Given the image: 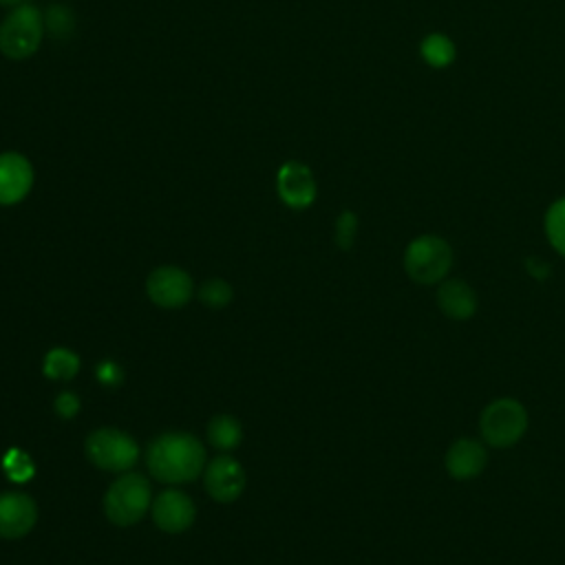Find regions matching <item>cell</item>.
Returning a JSON list of instances; mask_svg holds the SVG:
<instances>
[{"label": "cell", "instance_id": "obj_24", "mask_svg": "<svg viewBox=\"0 0 565 565\" xmlns=\"http://www.w3.org/2000/svg\"><path fill=\"white\" fill-rule=\"evenodd\" d=\"M55 411H57L60 417L71 419V417L79 411V399H77V395L71 393V391L60 393V395L55 397Z\"/></svg>", "mask_w": 565, "mask_h": 565}, {"label": "cell", "instance_id": "obj_15", "mask_svg": "<svg viewBox=\"0 0 565 565\" xmlns=\"http://www.w3.org/2000/svg\"><path fill=\"white\" fill-rule=\"evenodd\" d=\"M241 437V424L232 415H216L207 424V439L218 450H232L234 446H238Z\"/></svg>", "mask_w": 565, "mask_h": 565}, {"label": "cell", "instance_id": "obj_1", "mask_svg": "<svg viewBox=\"0 0 565 565\" xmlns=\"http://www.w3.org/2000/svg\"><path fill=\"white\" fill-rule=\"evenodd\" d=\"M148 470L163 483L192 481L203 472V444L190 433H163L148 446Z\"/></svg>", "mask_w": 565, "mask_h": 565}, {"label": "cell", "instance_id": "obj_8", "mask_svg": "<svg viewBox=\"0 0 565 565\" xmlns=\"http://www.w3.org/2000/svg\"><path fill=\"white\" fill-rule=\"evenodd\" d=\"M276 190L285 205L305 210L316 199V179L300 161H285L276 172Z\"/></svg>", "mask_w": 565, "mask_h": 565}, {"label": "cell", "instance_id": "obj_10", "mask_svg": "<svg viewBox=\"0 0 565 565\" xmlns=\"http://www.w3.org/2000/svg\"><path fill=\"white\" fill-rule=\"evenodd\" d=\"M33 185V166L20 152H0V205L20 203Z\"/></svg>", "mask_w": 565, "mask_h": 565}, {"label": "cell", "instance_id": "obj_5", "mask_svg": "<svg viewBox=\"0 0 565 565\" xmlns=\"http://www.w3.org/2000/svg\"><path fill=\"white\" fill-rule=\"evenodd\" d=\"M150 508V483L143 475L126 472L104 494V512L115 525H132Z\"/></svg>", "mask_w": 565, "mask_h": 565}, {"label": "cell", "instance_id": "obj_3", "mask_svg": "<svg viewBox=\"0 0 565 565\" xmlns=\"http://www.w3.org/2000/svg\"><path fill=\"white\" fill-rule=\"evenodd\" d=\"M452 267V247L435 234L413 238L404 249V269L419 285L441 282Z\"/></svg>", "mask_w": 565, "mask_h": 565}, {"label": "cell", "instance_id": "obj_23", "mask_svg": "<svg viewBox=\"0 0 565 565\" xmlns=\"http://www.w3.org/2000/svg\"><path fill=\"white\" fill-rule=\"evenodd\" d=\"M95 375H97V380H99L102 384H106V386H117V384H121V380H124L121 366H119L117 362H113V360L99 362V364L95 366Z\"/></svg>", "mask_w": 565, "mask_h": 565}, {"label": "cell", "instance_id": "obj_16", "mask_svg": "<svg viewBox=\"0 0 565 565\" xmlns=\"http://www.w3.org/2000/svg\"><path fill=\"white\" fill-rule=\"evenodd\" d=\"M419 51H422V57L433 66V68H446L448 64L455 62V44L448 35L444 33H430L422 40L419 44Z\"/></svg>", "mask_w": 565, "mask_h": 565}, {"label": "cell", "instance_id": "obj_18", "mask_svg": "<svg viewBox=\"0 0 565 565\" xmlns=\"http://www.w3.org/2000/svg\"><path fill=\"white\" fill-rule=\"evenodd\" d=\"M79 369V358L68 349H51L44 358V375L51 380H71Z\"/></svg>", "mask_w": 565, "mask_h": 565}, {"label": "cell", "instance_id": "obj_6", "mask_svg": "<svg viewBox=\"0 0 565 565\" xmlns=\"http://www.w3.org/2000/svg\"><path fill=\"white\" fill-rule=\"evenodd\" d=\"M84 452L93 466L108 472H124L132 468L139 457L137 441L117 428H97L88 433L84 441Z\"/></svg>", "mask_w": 565, "mask_h": 565}, {"label": "cell", "instance_id": "obj_25", "mask_svg": "<svg viewBox=\"0 0 565 565\" xmlns=\"http://www.w3.org/2000/svg\"><path fill=\"white\" fill-rule=\"evenodd\" d=\"M527 271L534 276V278H547L550 276V265L539 260V258H530L527 260Z\"/></svg>", "mask_w": 565, "mask_h": 565}, {"label": "cell", "instance_id": "obj_19", "mask_svg": "<svg viewBox=\"0 0 565 565\" xmlns=\"http://www.w3.org/2000/svg\"><path fill=\"white\" fill-rule=\"evenodd\" d=\"M545 236L550 245L565 256V196L554 201L545 212Z\"/></svg>", "mask_w": 565, "mask_h": 565}, {"label": "cell", "instance_id": "obj_12", "mask_svg": "<svg viewBox=\"0 0 565 565\" xmlns=\"http://www.w3.org/2000/svg\"><path fill=\"white\" fill-rule=\"evenodd\" d=\"M488 463V450L481 441L461 437L455 439L444 457V468L455 481H468L483 472Z\"/></svg>", "mask_w": 565, "mask_h": 565}, {"label": "cell", "instance_id": "obj_17", "mask_svg": "<svg viewBox=\"0 0 565 565\" xmlns=\"http://www.w3.org/2000/svg\"><path fill=\"white\" fill-rule=\"evenodd\" d=\"M44 33L55 40H66L75 33V13L66 4H49L42 13Z\"/></svg>", "mask_w": 565, "mask_h": 565}, {"label": "cell", "instance_id": "obj_9", "mask_svg": "<svg viewBox=\"0 0 565 565\" xmlns=\"http://www.w3.org/2000/svg\"><path fill=\"white\" fill-rule=\"evenodd\" d=\"M203 483L207 494L218 503L234 501L245 488V472L234 457L218 455L210 461L203 472Z\"/></svg>", "mask_w": 565, "mask_h": 565}, {"label": "cell", "instance_id": "obj_4", "mask_svg": "<svg viewBox=\"0 0 565 565\" xmlns=\"http://www.w3.org/2000/svg\"><path fill=\"white\" fill-rule=\"evenodd\" d=\"M527 411L519 399L499 397L492 399L479 417V430L488 446L510 448L527 430Z\"/></svg>", "mask_w": 565, "mask_h": 565}, {"label": "cell", "instance_id": "obj_11", "mask_svg": "<svg viewBox=\"0 0 565 565\" xmlns=\"http://www.w3.org/2000/svg\"><path fill=\"white\" fill-rule=\"evenodd\" d=\"M196 508L181 490H163L152 501V521L163 532H183L194 523Z\"/></svg>", "mask_w": 565, "mask_h": 565}, {"label": "cell", "instance_id": "obj_14", "mask_svg": "<svg viewBox=\"0 0 565 565\" xmlns=\"http://www.w3.org/2000/svg\"><path fill=\"white\" fill-rule=\"evenodd\" d=\"M437 307L444 316H448L450 320H468L477 313V305L479 298L475 294V289L461 280V278H448L441 280L435 294Z\"/></svg>", "mask_w": 565, "mask_h": 565}, {"label": "cell", "instance_id": "obj_2", "mask_svg": "<svg viewBox=\"0 0 565 565\" xmlns=\"http://www.w3.org/2000/svg\"><path fill=\"white\" fill-rule=\"evenodd\" d=\"M44 38L42 11L35 4L22 2L13 7L0 22V53L9 60L31 57Z\"/></svg>", "mask_w": 565, "mask_h": 565}, {"label": "cell", "instance_id": "obj_7", "mask_svg": "<svg viewBox=\"0 0 565 565\" xmlns=\"http://www.w3.org/2000/svg\"><path fill=\"white\" fill-rule=\"evenodd\" d=\"M146 291L154 305L166 309H177L190 300L194 285L183 269L174 265H163L148 276Z\"/></svg>", "mask_w": 565, "mask_h": 565}, {"label": "cell", "instance_id": "obj_26", "mask_svg": "<svg viewBox=\"0 0 565 565\" xmlns=\"http://www.w3.org/2000/svg\"><path fill=\"white\" fill-rule=\"evenodd\" d=\"M24 0H0V7H18V4H22Z\"/></svg>", "mask_w": 565, "mask_h": 565}, {"label": "cell", "instance_id": "obj_20", "mask_svg": "<svg viewBox=\"0 0 565 565\" xmlns=\"http://www.w3.org/2000/svg\"><path fill=\"white\" fill-rule=\"evenodd\" d=\"M2 466H4L7 477L13 479V481H26V479H31L33 472H35L31 457H29L26 452H22L20 448H11V450L7 452Z\"/></svg>", "mask_w": 565, "mask_h": 565}, {"label": "cell", "instance_id": "obj_22", "mask_svg": "<svg viewBox=\"0 0 565 565\" xmlns=\"http://www.w3.org/2000/svg\"><path fill=\"white\" fill-rule=\"evenodd\" d=\"M358 234V216L349 210H344L335 221V243L340 249H349Z\"/></svg>", "mask_w": 565, "mask_h": 565}, {"label": "cell", "instance_id": "obj_13", "mask_svg": "<svg viewBox=\"0 0 565 565\" xmlns=\"http://www.w3.org/2000/svg\"><path fill=\"white\" fill-rule=\"evenodd\" d=\"M38 521V505L24 492H2L0 494V536L20 539Z\"/></svg>", "mask_w": 565, "mask_h": 565}, {"label": "cell", "instance_id": "obj_21", "mask_svg": "<svg viewBox=\"0 0 565 565\" xmlns=\"http://www.w3.org/2000/svg\"><path fill=\"white\" fill-rule=\"evenodd\" d=\"M199 298L207 307L218 309V307H225L232 300V287L221 278H212V280L203 282V287L199 289Z\"/></svg>", "mask_w": 565, "mask_h": 565}]
</instances>
